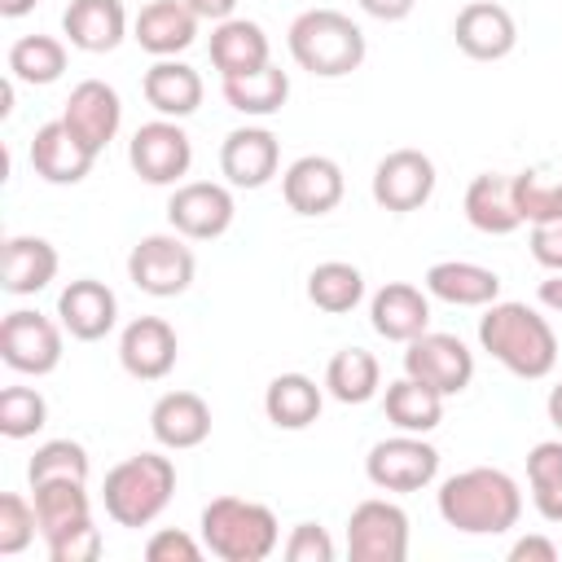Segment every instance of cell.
Returning a JSON list of instances; mask_svg holds the SVG:
<instances>
[{
    "instance_id": "obj_1",
    "label": "cell",
    "mask_w": 562,
    "mask_h": 562,
    "mask_svg": "<svg viewBox=\"0 0 562 562\" xmlns=\"http://www.w3.org/2000/svg\"><path fill=\"white\" fill-rule=\"evenodd\" d=\"M518 514H522V492L505 470L474 465V470L443 479V487H439V518L452 531L501 536L518 522Z\"/></svg>"
},
{
    "instance_id": "obj_2",
    "label": "cell",
    "mask_w": 562,
    "mask_h": 562,
    "mask_svg": "<svg viewBox=\"0 0 562 562\" xmlns=\"http://www.w3.org/2000/svg\"><path fill=\"white\" fill-rule=\"evenodd\" d=\"M479 347L527 382L553 373L558 364V334L527 303H487V312L479 316Z\"/></svg>"
},
{
    "instance_id": "obj_3",
    "label": "cell",
    "mask_w": 562,
    "mask_h": 562,
    "mask_svg": "<svg viewBox=\"0 0 562 562\" xmlns=\"http://www.w3.org/2000/svg\"><path fill=\"white\" fill-rule=\"evenodd\" d=\"M364 31L338 9H307L290 22V57L316 79H342L364 66Z\"/></svg>"
},
{
    "instance_id": "obj_4",
    "label": "cell",
    "mask_w": 562,
    "mask_h": 562,
    "mask_svg": "<svg viewBox=\"0 0 562 562\" xmlns=\"http://www.w3.org/2000/svg\"><path fill=\"white\" fill-rule=\"evenodd\" d=\"M176 492V465L171 457L162 452H136V457H123L110 474H105V487H101V501H105V514L119 522V527H149L167 501Z\"/></svg>"
},
{
    "instance_id": "obj_5",
    "label": "cell",
    "mask_w": 562,
    "mask_h": 562,
    "mask_svg": "<svg viewBox=\"0 0 562 562\" xmlns=\"http://www.w3.org/2000/svg\"><path fill=\"white\" fill-rule=\"evenodd\" d=\"M281 540V522L263 501L215 496L202 509V544L224 562H263Z\"/></svg>"
},
{
    "instance_id": "obj_6",
    "label": "cell",
    "mask_w": 562,
    "mask_h": 562,
    "mask_svg": "<svg viewBox=\"0 0 562 562\" xmlns=\"http://www.w3.org/2000/svg\"><path fill=\"white\" fill-rule=\"evenodd\" d=\"M193 272H198V259H193V250L184 246L180 233H149L127 255V277L149 299L184 294L193 285Z\"/></svg>"
},
{
    "instance_id": "obj_7",
    "label": "cell",
    "mask_w": 562,
    "mask_h": 562,
    "mask_svg": "<svg viewBox=\"0 0 562 562\" xmlns=\"http://www.w3.org/2000/svg\"><path fill=\"white\" fill-rule=\"evenodd\" d=\"M364 474L378 492H422L439 474V452L422 435L400 430L395 439H378L369 448Z\"/></svg>"
},
{
    "instance_id": "obj_8",
    "label": "cell",
    "mask_w": 562,
    "mask_h": 562,
    "mask_svg": "<svg viewBox=\"0 0 562 562\" xmlns=\"http://www.w3.org/2000/svg\"><path fill=\"white\" fill-rule=\"evenodd\" d=\"M351 562H404L408 558V514L391 501H360L347 518Z\"/></svg>"
},
{
    "instance_id": "obj_9",
    "label": "cell",
    "mask_w": 562,
    "mask_h": 562,
    "mask_svg": "<svg viewBox=\"0 0 562 562\" xmlns=\"http://www.w3.org/2000/svg\"><path fill=\"white\" fill-rule=\"evenodd\" d=\"M127 162L145 184H180V176L193 162V145H189L180 119L140 123L127 140Z\"/></svg>"
},
{
    "instance_id": "obj_10",
    "label": "cell",
    "mask_w": 562,
    "mask_h": 562,
    "mask_svg": "<svg viewBox=\"0 0 562 562\" xmlns=\"http://www.w3.org/2000/svg\"><path fill=\"white\" fill-rule=\"evenodd\" d=\"M404 373L435 386L443 400L448 395H461L474 378V351L457 338V334H417L413 342H404Z\"/></svg>"
},
{
    "instance_id": "obj_11",
    "label": "cell",
    "mask_w": 562,
    "mask_h": 562,
    "mask_svg": "<svg viewBox=\"0 0 562 562\" xmlns=\"http://www.w3.org/2000/svg\"><path fill=\"white\" fill-rule=\"evenodd\" d=\"M430 193H435V162L413 145L382 154V162L373 167V202L391 215H408L426 206Z\"/></svg>"
},
{
    "instance_id": "obj_12",
    "label": "cell",
    "mask_w": 562,
    "mask_h": 562,
    "mask_svg": "<svg viewBox=\"0 0 562 562\" xmlns=\"http://www.w3.org/2000/svg\"><path fill=\"white\" fill-rule=\"evenodd\" d=\"M0 360L13 369V373H53L57 360H61V329L44 316V312H9L0 321Z\"/></svg>"
},
{
    "instance_id": "obj_13",
    "label": "cell",
    "mask_w": 562,
    "mask_h": 562,
    "mask_svg": "<svg viewBox=\"0 0 562 562\" xmlns=\"http://www.w3.org/2000/svg\"><path fill=\"white\" fill-rule=\"evenodd\" d=\"M233 193L215 180H189L176 184V193L167 198V220L184 241H211L220 233H228L233 224Z\"/></svg>"
},
{
    "instance_id": "obj_14",
    "label": "cell",
    "mask_w": 562,
    "mask_h": 562,
    "mask_svg": "<svg viewBox=\"0 0 562 562\" xmlns=\"http://www.w3.org/2000/svg\"><path fill=\"white\" fill-rule=\"evenodd\" d=\"M452 40L465 57L474 61H501L514 53L518 44V26H514V13L496 0H470L457 22H452Z\"/></svg>"
},
{
    "instance_id": "obj_15",
    "label": "cell",
    "mask_w": 562,
    "mask_h": 562,
    "mask_svg": "<svg viewBox=\"0 0 562 562\" xmlns=\"http://www.w3.org/2000/svg\"><path fill=\"white\" fill-rule=\"evenodd\" d=\"M342 167L325 154H303L281 176V198L294 215H329L342 202Z\"/></svg>"
},
{
    "instance_id": "obj_16",
    "label": "cell",
    "mask_w": 562,
    "mask_h": 562,
    "mask_svg": "<svg viewBox=\"0 0 562 562\" xmlns=\"http://www.w3.org/2000/svg\"><path fill=\"white\" fill-rule=\"evenodd\" d=\"M176 356H180V338L162 316H136L119 338V360L140 382L167 378L176 369Z\"/></svg>"
},
{
    "instance_id": "obj_17",
    "label": "cell",
    "mask_w": 562,
    "mask_h": 562,
    "mask_svg": "<svg viewBox=\"0 0 562 562\" xmlns=\"http://www.w3.org/2000/svg\"><path fill=\"white\" fill-rule=\"evenodd\" d=\"M97 162V149L88 140H79L66 119H53L44 127H35V140H31V167L35 176H44L48 184H79Z\"/></svg>"
},
{
    "instance_id": "obj_18",
    "label": "cell",
    "mask_w": 562,
    "mask_h": 562,
    "mask_svg": "<svg viewBox=\"0 0 562 562\" xmlns=\"http://www.w3.org/2000/svg\"><path fill=\"white\" fill-rule=\"evenodd\" d=\"M61 119H66V127H70L79 140H88V145L101 154V149L114 140L119 123H123V105H119V92H114L105 79H83V83L70 88Z\"/></svg>"
},
{
    "instance_id": "obj_19",
    "label": "cell",
    "mask_w": 562,
    "mask_h": 562,
    "mask_svg": "<svg viewBox=\"0 0 562 562\" xmlns=\"http://www.w3.org/2000/svg\"><path fill=\"white\" fill-rule=\"evenodd\" d=\"M57 316H61V329H70V338L79 342H97L114 329L119 321V299L105 281L97 277H79L70 281L61 294H57Z\"/></svg>"
},
{
    "instance_id": "obj_20",
    "label": "cell",
    "mask_w": 562,
    "mask_h": 562,
    "mask_svg": "<svg viewBox=\"0 0 562 562\" xmlns=\"http://www.w3.org/2000/svg\"><path fill=\"white\" fill-rule=\"evenodd\" d=\"M281 149L268 127H237L220 145V171L233 189H259L277 176Z\"/></svg>"
},
{
    "instance_id": "obj_21",
    "label": "cell",
    "mask_w": 562,
    "mask_h": 562,
    "mask_svg": "<svg viewBox=\"0 0 562 562\" xmlns=\"http://www.w3.org/2000/svg\"><path fill=\"white\" fill-rule=\"evenodd\" d=\"M149 430L162 448L184 452L198 448L211 435V404L198 391H167L158 395V404L149 408Z\"/></svg>"
},
{
    "instance_id": "obj_22",
    "label": "cell",
    "mask_w": 562,
    "mask_h": 562,
    "mask_svg": "<svg viewBox=\"0 0 562 562\" xmlns=\"http://www.w3.org/2000/svg\"><path fill=\"white\" fill-rule=\"evenodd\" d=\"M369 321L386 342H413L430 329V299L408 281H386L369 303Z\"/></svg>"
},
{
    "instance_id": "obj_23",
    "label": "cell",
    "mask_w": 562,
    "mask_h": 562,
    "mask_svg": "<svg viewBox=\"0 0 562 562\" xmlns=\"http://www.w3.org/2000/svg\"><path fill=\"white\" fill-rule=\"evenodd\" d=\"M193 35H198V13L184 0H149L132 22V40L154 57L184 53Z\"/></svg>"
},
{
    "instance_id": "obj_24",
    "label": "cell",
    "mask_w": 562,
    "mask_h": 562,
    "mask_svg": "<svg viewBox=\"0 0 562 562\" xmlns=\"http://www.w3.org/2000/svg\"><path fill=\"white\" fill-rule=\"evenodd\" d=\"M61 31L79 53H110L127 35V9L123 0H70Z\"/></svg>"
},
{
    "instance_id": "obj_25",
    "label": "cell",
    "mask_w": 562,
    "mask_h": 562,
    "mask_svg": "<svg viewBox=\"0 0 562 562\" xmlns=\"http://www.w3.org/2000/svg\"><path fill=\"white\" fill-rule=\"evenodd\" d=\"M57 277V246L31 233L4 237L0 246V290L9 294H35Z\"/></svg>"
},
{
    "instance_id": "obj_26",
    "label": "cell",
    "mask_w": 562,
    "mask_h": 562,
    "mask_svg": "<svg viewBox=\"0 0 562 562\" xmlns=\"http://www.w3.org/2000/svg\"><path fill=\"white\" fill-rule=\"evenodd\" d=\"M465 220L487 237H509L522 215L514 206V176L505 171H479L465 184Z\"/></svg>"
},
{
    "instance_id": "obj_27",
    "label": "cell",
    "mask_w": 562,
    "mask_h": 562,
    "mask_svg": "<svg viewBox=\"0 0 562 562\" xmlns=\"http://www.w3.org/2000/svg\"><path fill=\"white\" fill-rule=\"evenodd\" d=\"M145 101L162 114V119H189L202 105V75L176 57H158L145 79H140Z\"/></svg>"
},
{
    "instance_id": "obj_28",
    "label": "cell",
    "mask_w": 562,
    "mask_h": 562,
    "mask_svg": "<svg viewBox=\"0 0 562 562\" xmlns=\"http://www.w3.org/2000/svg\"><path fill=\"white\" fill-rule=\"evenodd\" d=\"M426 290L443 303H457V307H487L501 294V277L483 263L439 259V263L426 268Z\"/></svg>"
},
{
    "instance_id": "obj_29",
    "label": "cell",
    "mask_w": 562,
    "mask_h": 562,
    "mask_svg": "<svg viewBox=\"0 0 562 562\" xmlns=\"http://www.w3.org/2000/svg\"><path fill=\"white\" fill-rule=\"evenodd\" d=\"M211 66L228 79V75H250L259 66H268V35L259 22L250 18H228L215 22L211 31Z\"/></svg>"
},
{
    "instance_id": "obj_30",
    "label": "cell",
    "mask_w": 562,
    "mask_h": 562,
    "mask_svg": "<svg viewBox=\"0 0 562 562\" xmlns=\"http://www.w3.org/2000/svg\"><path fill=\"white\" fill-rule=\"evenodd\" d=\"M321 386L307 373H277L263 391V413L277 430H307L321 417Z\"/></svg>"
},
{
    "instance_id": "obj_31",
    "label": "cell",
    "mask_w": 562,
    "mask_h": 562,
    "mask_svg": "<svg viewBox=\"0 0 562 562\" xmlns=\"http://www.w3.org/2000/svg\"><path fill=\"white\" fill-rule=\"evenodd\" d=\"M382 413H386L391 426H400L408 435H426V430H435L443 422V395L435 386H426V382H417V378L404 373L400 382L386 386Z\"/></svg>"
},
{
    "instance_id": "obj_32",
    "label": "cell",
    "mask_w": 562,
    "mask_h": 562,
    "mask_svg": "<svg viewBox=\"0 0 562 562\" xmlns=\"http://www.w3.org/2000/svg\"><path fill=\"white\" fill-rule=\"evenodd\" d=\"M378 382H382V364L364 347H342L325 364V391L338 404H364V400H373Z\"/></svg>"
},
{
    "instance_id": "obj_33",
    "label": "cell",
    "mask_w": 562,
    "mask_h": 562,
    "mask_svg": "<svg viewBox=\"0 0 562 562\" xmlns=\"http://www.w3.org/2000/svg\"><path fill=\"white\" fill-rule=\"evenodd\" d=\"M290 97V75L281 66H259L250 75H228L224 79V101L237 114H277Z\"/></svg>"
},
{
    "instance_id": "obj_34",
    "label": "cell",
    "mask_w": 562,
    "mask_h": 562,
    "mask_svg": "<svg viewBox=\"0 0 562 562\" xmlns=\"http://www.w3.org/2000/svg\"><path fill=\"white\" fill-rule=\"evenodd\" d=\"M31 492H35V518H40V531L44 536L66 531V527H79V522L92 518L83 479H48V483H35Z\"/></svg>"
},
{
    "instance_id": "obj_35",
    "label": "cell",
    "mask_w": 562,
    "mask_h": 562,
    "mask_svg": "<svg viewBox=\"0 0 562 562\" xmlns=\"http://www.w3.org/2000/svg\"><path fill=\"white\" fill-rule=\"evenodd\" d=\"M307 299H312V307H321L329 316H342L364 299V277L347 259H325L307 272Z\"/></svg>"
},
{
    "instance_id": "obj_36",
    "label": "cell",
    "mask_w": 562,
    "mask_h": 562,
    "mask_svg": "<svg viewBox=\"0 0 562 562\" xmlns=\"http://www.w3.org/2000/svg\"><path fill=\"white\" fill-rule=\"evenodd\" d=\"M514 206L522 224L562 220V167H527L514 171Z\"/></svg>"
},
{
    "instance_id": "obj_37",
    "label": "cell",
    "mask_w": 562,
    "mask_h": 562,
    "mask_svg": "<svg viewBox=\"0 0 562 562\" xmlns=\"http://www.w3.org/2000/svg\"><path fill=\"white\" fill-rule=\"evenodd\" d=\"M61 70H66V44L61 40H53V35L13 40V48H9V75L13 79L44 88V83H57Z\"/></svg>"
},
{
    "instance_id": "obj_38",
    "label": "cell",
    "mask_w": 562,
    "mask_h": 562,
    "mask_svg": "<svg viewBox=\"0 0 562 562\" xmlns=\"http://www.w3.org/2000/svg\"><path fill=\"white\" fill-rule=\"evenodd\" d=\"M48 479H83L88 483V448L75 439H48L35 448L26 461V483H48Z\"/></svg>"
},
{
    "instance_id": "obj_39",
    "label": "cell",
    "mask_w": 562,
    "mask_h": 562,
    "mask_svg": "<svg viewBox=\"0 0 562 562\" xmlns=\"http://www.w3.org/2000/svg\"><path fill=\"white\" fill-rule=\"evenodd\" d=\"M48 422V404L35 386H4L0 391V435L4 439H26L35 430H44Z\"/></svg>"
},
{
    "instance_id": "obj_40",
    "label": "cell",
    "mask_w": 562,
    "mask_h": 562,
    "mask_svg": "<svg viewBox=\"0 0 562 562\" xmlns=\"http://www.w3.org/2000/svg\"><path fill=\"white\" fill-rule=\"evenodd\" d=\"M35 527H40L35 505H26L18 492H4L0 496V553L4 558L22 553L31 544V536H35Z\"/></svg>"
},
{
    "instance_id": "obj_41",
    "label": "cell",
    "mask_w": 562,
    "mask_h": 562,
    "mask_svg": "<svg viewBox=\"0 0 562 562\" xmlns=\"http://www.w3.org/2000/svg\"><path fill=\"white\" fill-rule=\"evenodd\" d=\"M44 540H48V558H53V562H97V558H101V531L92 527V518L79 522V527L53 531V536H44Z\"/></svg>"
},
{
    "instance_id": "obj_42",
    "label": "cell",
    "mask_w": 562,
    "mask_h": 562,
    "mask_svg": "<svg viewBox=\"0 0 562 562\" xmlns=\"http://www.w3.org/2000/svg\"><path fill=\"white\" fill-rule=\"evenodd\" d=\"M285 562H334V540L321 522H299L285 540Z\"/></svg>"
},
{
    "instance_id": "obj_43",
    "label": "cell",
    "mask_w": 562,
    "mask_h": 562,
    "mask_svg": "<svg viewBox=\"0 0 562 562\" xmlns=\"http://www.w3.org/2000/svg\"><path fill=\"white\" fill-rule=\"evenodd\" d=\"M198 558H202V544L189 531H176V527L154 531L149 544H145V562H198Z\"/></svg>"
},
{
    "instance_id": "obj_44",
    "label": "cell",
    "mask_w": 562,
    "mask_h": 562,
    "mask_svg": "<svg viewBox=\"0 0 562 562\" xmlns=\"http://www.w3.org/2000/svg\"><path fill=\"white\" fill-rule=\"evenodd\" d=\"M531 259L549 272H562V220L531 224Z\"/></svg>"
},
{
    "instance_id": "obj_45",
    "label": "cell",
    "mask_w": 562,
    "mask_h": 562,
    "mask_svg": "<svg viewBox=\"0 0 562 562\" xmlns=\"http://www.w3.org/2000/svg\"><path fill=\"white\" fill-rule=\"evenodd\" d=\"M531 501H536L544 522H562V474L544 479V483H531Z\"/></svg>"
},
{
    "instance_id": "obj_46",
    "label": "cell",
    "mask_w": 562,
    "mask_h": 562,
    "mask_svg": "<svg viewBox=\"0 0 562 562\" xmlns=\"http://www.w3.org/2000/svg\"><path fill=\"white\" fill-rule=\"evenodd\" d=\"M509 562H558V544L544 536H522V540H514Z\"/></svg>"
},
{
    "instance_id": "obj_47",
    "label": "cell",
    "mask_w": 562,
    "mask_h": 562,
    "mask_svg": "<svg viewBox=\"0 0 562 562\" xmlns=\"http://www.w3.org/2000/svg\"><path fill=\"white\" fill-rule=\"evenodd\" d=\"M356 4H360L369 18H378V22H404L417 0H356Z\"/></svg>"
},
{
    "instance_id": "obj_48",
    "label": "cell",
    "mask_w": 562,
    "mask_h": 562,
    "mask_svg": "<svg viewBox=\"0 0 562 562\" xmlns=\"http://www.w3.org/2000/svg\"><path fill=\"white\" fill-rule=\"evenodd\" d=\"M198 18H206V22H228L233 18V9H237V0H184Z\"/></svg>"
},
{
    "instance_id": "obj_49",
    "label": "cell",
    "mask_w": 562,
    "mask_h": 562,
    "mask_svg": "<svg viewBox=\"0 0 562 562\" xmlns=\"http://www.w3.org/2000/svg\"><path fill=\"white\" fill-rule=\"evenodd\" d=\"M540 303H544L549 312H562V272H553V277L540 281Z\"/></svg>"
},
{
    "instance_id": "obj_50",
    "label": "cell",
    "mask_w": 562,
    "mask_h": 562,
    "mask_svg": "<svg viewBox=\"0 0 562 562\" xmlns=\"http://www.w3.org/2000/svg\"><path fill=\"white\" fill-rule=\"evenodd\" d=\"M544 413H549V422L562 430V382L549 391V400H544Z\"/></svg>"
},
{
    "instance_id": "obj_51",
    "label": "cell",
    "mask_w": 562,
    "mask_h": 562,
    "mask_svg": "<svg viewBox=\"0 0 562 562\" xmlns=\"http://www.w3.org/2000/svg\"><path fill=\"white\" fill-rule=\"evenodd\" d=\"M31 9H35V0H0V18H22Z\"/></svg>"
},
{
    "instance_id": "obj_52",
    "label": "cell",
    "mask_w": 562,
    "mask_h": 562,
    "mask_svg": "<svg viewBox=\"0 0 562 562\" xmlns=\"http://www.w3.org/2000/svg\"><path fill=\"white\" fill-rule=\"evenodd\" d=\"M9 110H13V75L0 83V119H9Z\"/></svg>"
}]
</instances>
